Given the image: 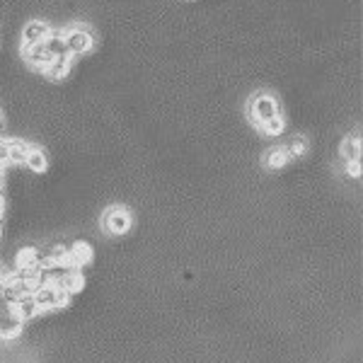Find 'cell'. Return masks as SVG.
Here are the masks:
<instances>
[{"instance_id":"4","label":"cell","mask_w":363,"mask_h":363,"mask_svg":"<svg viewBox=\"0 0 363 363\" xmlns=\"http://www.w3.org/2000/svg\"><path fill=\"white\" fill-rule=\"evenodd\" d=\"M131 223H133L131 213H128L124 206H112L109 211H104V216H102V228L114 238L126 235V233L131 230Z\"/></svg>"},{"instance_id":"5","label":"cell","mask_w":363,"mask_h":363,"mask_svg":"<svg viewBox=\"0 0 363 363\" xmlns=\"http://www.w3.org/2000/svg\"><path fill=\"white\" fill-rule=\"evenodd\" d=\"M25 320L20 318V313L15 310L13 303L0 301V339H15L20 337Z\"/></svg>"},{"instance_id":"22","label":"cell","mask_w":363,"mask_h":363,"mask_svg":"<svg viewBox=\"0 0 363 363\" xmlns=\"http://www.w3.org/2000/svg\"><path fill=\"white\" fill-rule=\"evenodd\" d=\"M3 269H0V301H3Z\"/></svg>"},{"instance_id":"17","label":"cell","mask_w":363,"mask_h":363,"mask_svg":"<svg viewBox=\"0 0 363 363\" xmlns=\"http://www.w3.org/2000/svg\"><path fill=\"white\" fill-rule=\"evenodd\" d=\"M286 155H289V160H298V157H303L308 153V140L306 136H291L289 143L284 145Z\"/></svg>"},{"instance_id":"14","label":"cell","mask_w":363,"mask_h":363,"mask_svg":"<svg viewBox=\"0 0 363 363\" xmlns=\"http://www.w3.org/2000/svg\"><path fill=\"white\" fill-rule=\"evenodd\" d=\"M25 167L34 174H44L46 169H49V155H46L42 148H29Z\"/></svg>"},{"instance_id":"20","label":"cell","mask_w":363,"mask_h":363,"mask_svg":"<svg viewBox=\"0 0 363 363\" xmlns=\"http://www.w3.org/2000/svg\"><path fill=\"white\" fill-rule=\"evenodd\" d=\"M5 165H10L8 162V145H5V140H0V167L5 169Z\"/></svg>"},{"instance_id":"9","label":"cell","mask_w":363,"mask_h":363,"mask_svg":"<svg viewBox=\"0 0 363 363\" xmlns=\"http://www.w3.org/2000/svg\"><path fill=\"white\" fill-rule=\"evenodd\" d=\"M70 68H73V58L66 56V58H54V61L46 66L44 75L51 80V83H61L63 78H68Z\"/></svg>"},{"instance_id":"24","label":"cell","mask_w":363,"mask_h":363,"mask_svg":"<svg viewBox=\"0 0 363 363\" xmlns=\"http://www.w3.org/2000/svg\"><path fill=\"white\" fill-rule=\"evenodd\" d=\"M0 140H3V116H0Z\"/></svg>"},{"instance_id":"15","label":"cell","mask_w":363,"mask_h":363,"mask_svg":"<svg viewBox=\"0 0 363 363\" xmlns=\"http://www.w3.org/2000/svg\"><path fill=\"white\" fill-rule=\"evenodd\" d=\"M262 162H264L267 169H274V172H277V169H284L291 160H289V155H286L284 145H274V148H269L264 153V160Z\"/></svg>"},{"instance_id":"2","label":"cell","mask_w":363,"mask_h":363,"mask_svg":"<svg viewBox=\"0 0 363 363\" xmlns=\"http://www.w3.org/2000/svg\"><path fill=\"white\" fill-rule=\"evenodd\" d=\"M32 296H34V301H37V306H39V313L61 310V308H66L68 301H70V296L56 284H39L37 289L32 291Z\"/></svg>"},{"instance_id":"11","label":"cell","mask_w":363,"mask_h":363,"mask_svg":"<svg viewBox=\"0 0 363 363\" xmlns=\"http://www.w3.org/2000/svg\"><path fill=\"white\" fill-rule=\"evenodd\" d=\"M339 153H342L344 162H359L361 160V133H349L347 138H344L342 148H339Z\"/></svg>"},{"instance_id":"12","label":"cell","mask_w":363,"mask_h":363,"mask_svg":"<svg viewBox=\"0 0 363 363\" xmlns=\"http://www.w3.org/2000/svg\"><path fill=\"white\" fill-rule=\"evenodd\" d=\"M42 46H44L46 51H49L51 58H66V56H70L68 54V46H66V39H63L61 32H49V37L44 39ZM70 58H73V56H70Z\"/></svg>"},{"instance_id":"6","label":"cell","mask_w":363,"mask_h":363,"mask_svg":"<svg viewBox=\"0 0 363 363\" xmlns=\"http://www.w3.org/2000/svg\"><path fill=\"white\" fill-rule=\"evenodd\" d=\"M51 27L46 25L44 20H29L25 27H22V46H34L42 44L46 37H49Z\"/></svg>"},{"instance_id":"7","label":"cell","mask_w":363,"mask_h":363,"mask_svg":"<svg viewBox=\"0 0 363 363\" xmlns=\"http://www.w3.org/2000/svg\"><path fill=\"white\" fill-rule=\"evenodd\" d=\"M22 58H25L27 66L37 68V70H46V66H49L54 58L49 56V51L44 49L42 44H34V46H22Z\"/></svg>"},{"instance_id":"19","label":"cell","mask_w":363,"mask_h":363,"mask_svg":"<svg viewBox=\"0 0 363 363\" xmlns=\"http://www.w3.org/2000/svg\"><path fill=\"white\" fill-rule=\"evenodd\" d=\"M347 174L349 177H361V160L359 162H347Z\"/></svg>"},{"instance_id":"8","label":"cell","mask_w":363,"mask_h":363,"mask_svg":"<svg viewBox=\"0 0 363 363\" xmlns=\"http://www.w3.org/2000/svg\"><path fill=\"white\" fill-rule=\"evenodd\" d=\"M15 272H42V255H39V247H25L17 252Z\"/></svg>"},{"instance_id":"21","label":"cell","mask_w":363,"mask_h":363,"mask_svg":"<svg viewBox=\"0 0 363 363\" xmlns=\"http://www.w3.org/2000/svg\"><path fill=\"white\" fill-rule=\"evenodd\" d=\"M5 216V196H3V191H0V218Z\"/></svg>"},{"instance_id":"18","label":"cell","mask_w":363,"mask_h":363,"mask_svg":"<svg viewBox=\"0 0 363 363\" xmlns=\"http://www.w3.org/2000/svg\"><path fill=\"white\" fill-rule=\"evenodd\" d=\"M284 128H286V121H284V116H274V119H269L267 124H262L259 126V131L264 133V136H281L284 133Z\"/></svg>"},{"instance_id":"16","label":"cell","mask_w":363,"mask_h":363,"mask_svg":"<svg viewBox=\"0 0 363 363\" xmlns=\"http://www.w3.org/2000/svg\"><path fill=\"white\" fill-rule=\"evenodd\" d=\"M15 310L20 313V318L22 320H34L39 315V306H37V301H34V296L32 294H25L22 298H17V301L13 303Z\"/></svg>"},{"instance_id":"10","label":"cell","mask_w":363,"mask_h":363,"mask_svg":"<svg viewBox=\"0 0 363 363\" xmlns=\"http://www.w3.org/2000/svg\"><path fill=\"white\" fill-rule=\"evenodd\" d=\"M66 259L73 267L83 269V264H87V262L92 259V247L87 242H83V240H78V242H73L68 247V257H66Z\"/></svg>"},{"instance_id":"13","label":"cell","mask_w":363,"mask_h":363,"mask_svg":"<svg viewBox=\"0 0 363 363\" xmlns=\"http://www.w3.org/2000/svg\"><path fill=\"white\" fill-rule=\"evenodd\" d=\"M5 145H8V162H10V165H25L27 153H29V148H32V145L25 143V140H20V138L5 140Z\"/></svg>"},{"instance_id":"23","label":"cell","mask_w":363,"mask_h":363,"mask_svg":"<svg viewBox=\"0 0 363 363\" xmlns=\"http://www.w3.org/2000/svg\"><path fill=\"white\" fill-rule=\"evenodd\" d=\"M3 179H5V169L0 167V191H3Z\"/></svg>"},{"instance_id":"3","label":"cell","mask_w":363,"mask_h":363,"mask_svg":"<svg viewBox=\"0 0 363 363\" xmlns=\"http://www.w3.org/2000/svg\"><path fill=\"white\" fill-rule=\"evenodd\" d=\"M63 39H66V46H68V54L70 56H85L92 51L95 46V34L90 32L85 25H73L63 32Z\"/></svg>"},{"instance_id":"25","label":"cell","mask_w":363,"mask_h":363,"mask_svg":"<svg viewBox=\"0 0 363 363\" xmlns=\"http://www.w3.org/2000/svg\"><path fill=\"white\" fill-rule=\"evenodd\" d=\"M0 238H3V225H0Z\"/></svg>"},{"instance_id":"1","label":"cell","mask_w":363,"mask_h":363,"mask_svg":"<svg viewBox=\"0 0 363 363\" xmlns=\"http://www.w3.org/2000/svg\"><path fill=\"white\" fill-rule=\"evenodd\" d=\"M274 116H281V104L272 92H257L250 99V119L252 124L259 128L262 124H267Z\"/></svg>"}]
</instances>
